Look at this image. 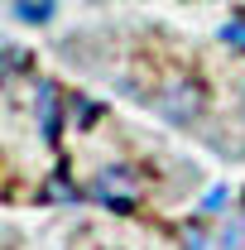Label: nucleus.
<instances>
[{
  "mask_svg": "<svg viewBox=\"0 0 245 250\" xmlns=\"http://www.w3.org/2000/svg\"><path fill=\"white\" fill-rule=\"evenodd\" d=\"M221 43H231L236 53H245V20H226L221 24Z\"/></svg>",
  "mask_w": 245,
  "mask_h": 250,
  "instance_id": "3",
  "label": "nucleus"
},
{
  "mask_svg": "<svg viewBox=\"0 0 245 250\" xmlns=\"http://www.w3.org/2000/svg\"><path fill=\"white\" fill-rule=\"evenodd\" d=\"M53 15H58V0H15V20H20V24H29V29L48 24Z\"/></svg>",
  "mask_w": 245,
  "mask_h": 250,
  "instance_id": "2",
  "label": "nucleus"
},
{
  "mask_svg": "<svg viewBox=\"0 0 245 250\" xmlns=\"http://www.w3.org/2000/svg\"><path fill=\"white\" fill-rule=\"evenodd\" d=\"M92 197L111 212H135L140 207V173L130 164H106L92 178Z\"/></svg>",
  "mask_w": 245,
  "mask_h": 250,
  "instance_id": "1",
  "label": "nucleus"
}]
</instances>
